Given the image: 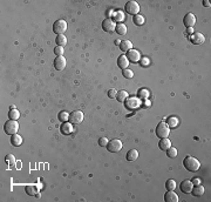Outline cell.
I'll return each mask as SVG.
<instances>
[{"label":"cell","instance_id":"obj_5","mask_svg":"<svg viewBox=\"0 0 211 202\" xmlns=\"http://www.w3.org/2000/svg\"><path fill=\"white\" fill-rule=\"evenodd\" d=\"M66 30H67V22L62 20V19H59L56 21L54 22V25H53V32L55 33V34H63V33L66 32Z\"/></svg>","mask_w":211,"mask_h":202},{"label":"cell","instance_id":"obj_43","mask_svg":"<svg viewBox=\"0 0 211 202\" xmlns=\"http://www.w3.org/2000/svg\"><path fill=\"white\" fill-rule=\"evenodd\" d=\"M120 44H121V40H115V45H119V46H120Z\"/></svg>","mask_w":211,"mask_h":202},{"label":"cell","instance_id":"obj_25","mask_svg":"<svg viewBox=\"0 0 211 202\" xmlns=\"http://www.w3.org/2000/svg\"><path fill=\"white\" fill-rule=\"evenodd\" d=\"M144 16H141V14H136V16H132V22L136 25V26H142L143 24H144Z\"/></svg>","mask_w":211,"mask_h":202},{"label":"cell","instance_id":"obj_10","mask_svg":"<svg viewBox=\"0 0 211 202\" xmlns=\"http://www.w3.org/2000/svg\"><path fill=\"white\" fill-rule=\"evenodd\" d=\"M183 24L186 28H192L196 24V16L192 13H186L183 18Z\"/></svg>","mask_w":211,"mask_h":202},{"label":"cell","instance_id":"obj_40","mask_svg":"<svg viewBox=\"0 0 211 202\" xmlns=\"http://www.w3.org/2000/svg\"><path fill=\"white\" fill-rule=\"evenodd\" d=\"M203 5H204V7H210V2H209V1H208V0H204V1H203Z\"/></svg>","mask_w":211,"mask_h":202},{"label":"cell","instance_id":"obj_37","mask_svg":"<svg viewBox=\"0 0 211 202\" xmlns=\"http://www.w3.org/2000/svg\"><path fill=\"white\" fill-rule=\"evenodd\" d=\"M114 18H115V21H121L124 16H123L122 12H116L115 14H114Z\"/></svg>","mask_w":211,"mask_h":202},{"label":"cell","instance_id":"obj_12","mask_svg":"<svg viewBox=\"0 0 211 202\" xmlns=\"http://www.w3.org/2000/svg\"><path fill=\"white\" fill-rule=\"evenodd\" d=\"M192 187H194V185H192L191 180H183L181 182L179 188H181V191H183L184 194H190L192 191Z\"/></svg>","mask_w":211,"mask_h":202},{"label":"cell","instance_id":"obj_34","mask_svg":"<svg viewBox=\"0 0 211 202\" xmlns=\"http://www.w3.org/2000/svg\"><path fill=\"white\" fill-rule=\"evenodd\" d=\"M108 141H109V140L107 138H100L99 139V146H101V147H107Z\"/></svg>","mask_w":211,"mask_h":202},{"label":"cell","instance_id":"obj_18","mask_svg":"<svg viewBox=\"0 0 211 202\" xmlns=\"http://www.w3.org/2000/svg\"><path fill=\"white\" fill-rule=\"evenodd\" d=\"M191 194H192L194 196H197V197L202 196V195L204 194V187L200 186V185H196V186L192 187Z\"/></svg>","mask_w":211,"mask_h":202},{"label":"cell","instance_id":"obj_26","mask_svg":"<svg viewBox=\"0 0 211 202\" xmlns=\"http://www.w3.org/2000/svg\"><path fill=\"white\" fill-rule=\"evenodd\" d=\"M127 98H128V93L126 90H119L117 94H116V100L119 102H124L127 100Z\"/></svg>","mask_w":211,"mask_h":202},{"label":"cell","instance_id":"obj_41","mask_svg":"<svg viewBox=\"0 0 211 202\" xmlns=\"http://www.w3.org/2000/svg\"><path fill=\"white\" fill-rule=\"evenodd\" d=\"M186 31H188V33H190V34H192V33H194L192 28H186Z\"/></svg>","mask_w":211,"mask_h":202},{"label":"cell","instance_id":"obj_29","mask_svg":"<svg viewBox=\"0 0 211 202\" xmlns=\"http://www.w3.org/2000/svg\"><path fill=\"white\" fill-rule=\"evenodd\" d=\"M58 117L61 122H66V121H68L69 120V114H68V112H66V111H61V112L59 113Z\"/></svg>","mask_w":211,"mask_h":202},{"label":"cell","instance_id":"obj_16","mask_svg":"<svg viewBox=\"0 0 211 202\" xmlns=\"http://www.w3.org/2000/svg\"><path fill=\"white\" fill-rule=\"evenodd\" d=\"M117 66H119L122 71L128 68V66H129V60H128V58H127L126 55H120V57H119V59H117Z\"/></svg>","mask_w":211,"mask_h":202},{"label":"cell","instance_id":"obj_30","mask_svg":"<svg viewBox=\"0 0 211 202\" xmlns=\"http://www.w3.org/2000/svg\"><path fill=\"white\" fill-rule=\"evenodd\" d=\"M178 154V152H177V149L175 148V147H170V148L167 149V155H168V158H171V159H174L176 158Z\"/></svg>","mask_w":211,"mask_h":202},{"label":"cell","instance_id":"obj_36","mask_svg":"<svg viewBox=\"0 0 211 202\" xmlns=\"http://www.w3.org/2000/svg\"><path fill=\"white\" fill-rule=\"evenodd\" d=\"M138 95L141 96V98H148L149 96V92H148V90H138Z\"/></svg>","mask_w":211,"mask_h":202},{"label":"cell","instance_id":"obj_38","mask_svg":"<svg viewBox=\"0 0 211 202\" xmlns=\"http://www.w3.org/2000/svg\"><path fill=\"white\" fill-rule=\"evenodd\" d=\"M149 64H150V61H149V59H147V58H143L142 60H141V65H142V66H149Z\"/></svg>","mask_w":211,"mask_h":202},{"label":"cell","instance_id":"obj_27","mask_svg":"<svg viewBox=\"0 0 211 202\" xmlns=\"http://www.w3.org/2000/svg\"><path fill=\"white\" fill-rule=\"evenodd\" d=\"M56 45L58 46H65V45H67V38H66V35H63V34H60V35H58L56 37Z\"/></svg>","mask_w":211,"mask_h":202},{"label":"cell","instance_id":"obj_22","mask_svg":"<svg viewBox=\"0 0 211 202\" xmlns=\"http://www.w3.org/2000/svg\"><path fill=\"white\" fill-rule=\"evenodd\" d=\"M126 158L128 161H135L138 158V152H137L136 149H130V150H128Z\"/></svg>","mask_w":211,"mask_h":202},{"label":"cell","instance_id":"obj_7","mask_svg":"<svg viewBox=\"0 0 211 202\" xmlns=\"http://www.w3.org/2000/svg\"><path fill=\"white\" fill-rule=\"evenodd\" d=\"M70 123H74V125H78V123H81L83 121V113L81 111H74L69 114V120Z\"/></svg>","mask_w":211,"mask_h":202},{"label":"cell","instance_id":"obj_11","mask_svg":"<svg viewBox=\"0 0 211 202\" xmlns=\"http://www.w3.org/2000/svg\"><path fill=\"white\" fill-rule=\"evenodd\" d=\"M126 57L128 58L129 61H132V62H137V61H140V59H141V54L140 52L137 51V49H130V51H128L126 54Z\"/></svg>","mask_w":211,"mask_h":202},{"label":"cell","instance_id":"obj_35","mask_svg":"<svg viewBox=\"0 0 211 202\" xmlns=\"http://www.w3.org/2000/svg\"><path fill=\"white\" fill-rule=\"evenodd\" d=\"M116 94H117V90H114V88H111V90H108V98H110V99H115Z\"/></svg>","mask_w":211,"mask_h":202},{"label":"cell","instance_id":"obj_24","mask_svg":"<svg viewBox=\"0 0 211 202\" xmlns=\"http://www.w3.org/2000/svg\"><path fill=\"white\" fill-rule=\"evenodd\" d=\"M115 32L119 34V35H126L127 34V26L124 24H117L115 28Z\"/></svg>","mask_w":211,"mask_h":202},{"label":"cell","instance_id":"obj_15","mask_svg":"<svg viewBox=\"0 0 211 202\" xmlns=\"http://www.w3.org/2000/svg\"><path fill=\"white\" fill-rule=\"evenodd\" d=\"M60 131H61V133L63 135H69V134L73 133V126H72V123L69 122V121H66V122H63L61 125Z\"/></svg>","mask_w":211,"mask_h":202},{"label":"cell","instance_id":"obj_6","mask_svg":"<svg viewBox=\"0 0 211 202\" xmlns=\"http://www.w3.org/2000/svg\"><path fill=\"white\" fill-rule=\"evenodd\" d=\"M107 149L110 152V153H117L122 149V141L119 139H113L110 141H108L107 145Z\"/></svg>","mask_w":211,"mask_h":202},{"label":"cell","instance_id":"obj_9","mask_svg":"<svg viewBox=\"0 0 211 202\" xmlns=\"http://www.w3.org/2000/svg\"><path fill=\"white\" fill-rule=\"evenodd\" d=\"M190 43H192L194 45H203L205 41V37L202 33H192L189 37Z\"/></svg>","mask_w":211,"mask_h":202},{"label":"cell","instance_id":"obj_2","mask_svg":"<svg viewBox=\"0 0 211 202\" xmlns=\"http://www.w3.org/2000/svg\"><path fill=\"white\" fill-rule=\"evenodd\" d=\"M4 131H5L6 134H8V135H14V134L18 133V131H19V123L16 120H8V121H6L5 125H4Z\"/></svg>","mask_w":211,"mask_h":202},{"label":"cell","instance_id":"obj_33","mask_svg":"<svg viewBox=\"0 0 211 202\" xmlns=\"http://www.w3.org/2000/svg\"><path fill=\"white\" fill-rule=\"evenodd\" d=\"M63 53H65V49L62 46H56L54 48V54H56V57H61Z\"/></svg>","mask_w":211,"mask_h":202},{"label":"cell","instance_id":"obj_3","mask_svg":"<svg viewBox=\"0 0 211 202\" xmlns=\"http://www.w3.org/2000/svg\"><path fill=\"white\" fill-rule=\"evenodd\" d=\"M155 133L157 135V138L159 139L168 138L169 134H170V127L167 125V122H159L155 129Z\"/></svg>","mask_w":211,"mask_h":202},{"label":"cell","instance_id":"obj_32","mask_svg":"<svg viewBox=\"0 0 211 202\" xmlns=\"http://www.w3.org/2000/svg\"><path fill=\"white\" fill-rule=\"evenodd\" d=\"M122 74H123V76L124 78H127V79H132V76H134V73H132V71H130V69H123L122 71Z\"/></svg>","mask_w":211,"mask_h":202},{"label":"cell","instance_id":"obj_20","mask_svg":"<svg viewBox=\"0 0 211 202\" xmlns=\"http://www.w3.org/2000/svg\"><path fill=\"white\" fill-rule=\"evenodd\" d=\"M120 48H121L122 52H128L132 49V43L130 40H124V41H121L120 44Z\"/></svg>","mask_w":211,"mask_h":202},{"label":"cell","instance_id":"obj_14","mask_svg":"<svg viewBox=\"0 0 211 202\" xmlns=\"http://www.w3.org/2000/svg\"><path fill=\"white\" fill-rule=\"evenodd\" d=\"M178 195L174 191H168L164 194V201L165 202H178Z\"/></svg>","mask_w":211,"mask_h":202},{"label":"cell","instance_id":"obj_42","mask_svg":"<svg viewBox=\"0 0 211 202\" xmlns=\"http://www.w3.org/2000/svg\"><path fill=\"white\" fill-rule=\"evenodd\" d=\"M111 13H113V10H109V11L107 12V16H110V14H111Z\"/></svg>","mask_w":211,"mask_h":202},{"label":"cell","instance_id":"obj_19","mask_svg":"<svg viewBox=\"0 0 211 202\" xmlns=\"http://www.w3.org/2000/svg\"><path fill=\"white\" fill-rule=\"evenodd\" d=\"M11 144L14 147H19L22 144V138L21 135H18V134H14V135H11Z\"/></svg>","mask_w":211,"mask_h":202},{"label":"cell","instance_id":"obj_21","mask_svg":"<svg viewBox=\"0 0 211 202\" xmlns=\"http://www.w3.org/2000/svg\"><path fill=\"white\" fill-rule=\"evenodd\" d=\"M25 191H26L27 195H29V196H34V195L39 196V193H38V188L35 186H31V185H28V186L25 187Z\"/></svg>","mask_w":211,"mask_h":202},{"label":"cell","instance_id":"obj_13","mask_svg":"<svg viewBox=\"0 0 211 202\" xmlns=\"http://www.w3.org/2000/svg\"><path fill=\"white\" fill-rule=\"evenodd\" d=\"M66 59L63 58V55H61V57H56L55 58V60H54V67H55V69L56 71H62V69H65V67H66Z\"/></svg>","mask_w":211,"mask_h":202},{"label":"cell","instance_id":"obj_1","mask_svg":"<svg viewBox=\"0 0 211 202\" xmlns=\"http://www.w3.org/2000/svg\"><path fill=\"white\" fill-rule=\"evenodd\" d=\"M183 166L185 167V169L189 170V172H197L200 168V162L194 156L188 155L183 160Z\"/></svg>","mask_w":211,"mask_h":202},{"label":"cell","instance_id":"obj_8","mask_svg":"<svg viewBox=\"0 0 211 202\" xmlns=\"http://www.w3.org/2000/svg\"><path fill=\"white\" fill-rule=\"evenodd\" d=\"M102 28H103V31H105V32L111 33V32H114V31H115L116 24L113 19L107 18V19H105V20L102 21Z\"/></svg>","mask_w":211,"mask_h":202},{"label":"cell","instance_id":"obj_23","mask_svg":"<svg viewBox=\"0 0 211 202\" xmlns=\"http://www.w3.org/2000/svg\"><path fill=\"white\" fill-rule=\"evenodd\" d=\"M178 123H179V120H178V117H169L168 120H167V125H168L170 128L177 127Z\"/></svg>","mask_w":211,"mask_h":202},{"label":"cell","instance_id":"obj_4","mask_svg":"<svg viewBox=\"0 0 211 202\" xmlns=\"http://www.w3.org/2000/svg\"><path fill=\"white\" fill-rule=\"evenodd\" d=\"M124 10L128 14H130V16H136L138 14V12H140V5L137 4L136 1H134V0H130V1H128L124 6Z\"/></svg>","mask_w":211,"mask_h":202},{"label":"cell","instance_id":"obj_39","mask_svg":"<svg viewBox=\"0 0 211 202\" xmlns=\"http://www.w3.org/2000/svg\"><path fill=\"white\" fill-rule=\"evenodd\" d=\"M191 182H192V185H194V186H196V185H200V179H197V177H195V179H192V180H191Z\"/></svg>","mask_w":211,"mask_h":202},{"label":"cell","instance_id":"obj_31","mask_svg":"<svg viewBox=\"0 0 211 202\" xmlns=\"http://www.w3.org/2000/svg\"><path fill=\"white\" fill-rule=\"evenodd\" d=\"M165 188H167L168 191H174L175 188H176V181L173 180V179L167 180V182H165Z\"/></svg>","mask_w":211,"mask_h":202},{"label":"cell","instance_id":"obj_28","mask_svg":"<svg viewBox=\"0 0 211 202\" xmlns=\"http://www.w3.org/2000/svg\"><path fill=\"white\" fill-rule=\"evenodd\" d=\"M8 117H10L11 120H18L19 117H20V112L18 111V109H10V112H8Z\"/></svg>","mask_w":211,"mask_h":202},{"label":"cell","instance_id":"obj_17","mask_svg":"<svg viewBox=\"0 0 211 202\" xmlns=\"http://www.w3.org/2000/svg\"><path fill=\"white\" fill-rule=\"evenodd\" d=\"M158 147L161 150H167L168 148L171 147V141L169 140L168 138H163L159 140V142H158Z\"/></svg>","mask_w":211,"mask_h":202}]
</instances>
